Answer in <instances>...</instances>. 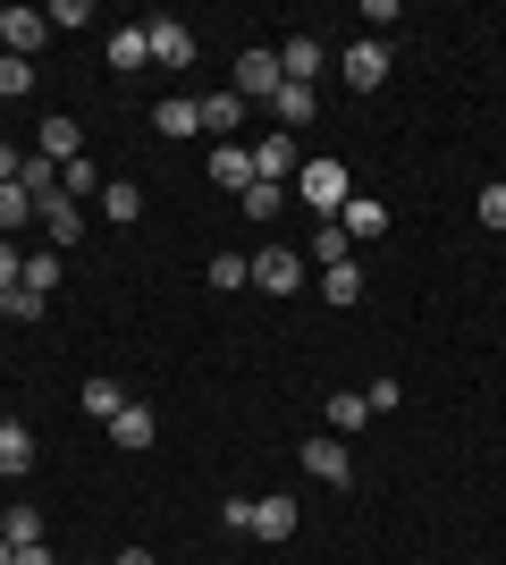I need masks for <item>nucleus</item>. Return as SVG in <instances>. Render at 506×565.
<instances>
[{
	"label": "nucleus",
	"instance_id": "obj_1",
	"mask_svg": "<svg viewBox=\"0 0 506 565\" xmlns=\"http://www.w3.org/2000/svg\"><path fill=\"white\" fill-rule=\"evenodd\" d=\"M295 194L313 203V220H337V212H346V194H355V186H346V161H304V169H295Z\"/></svg>",
	"mask_w": 506,
	"mask_h": 565
},
{
	"label": "nucleus",
	"instance_id": "obj_2",
	"mask_svg": "<svg viewBox=\"0 0 506 565\" xmlns=\"http://www.w3.org/2000/svg\"><path fill=\"white\" fill-rule=\"evenodd\" d=\"M254 287H262V296H295V287H304V254H295V245H262V254H254Z\"/></svg>",
	"mask_w": 506,
	"mask_h": 565
},
{
	"label": "nucleus",
	"instance_id": "obj_3",
	"mask_svg": "<svg viewBox=\"0 0 506 565\" xmlns=\"http://www.w3.org/2000/svg\"><path fill=\"white\" fill-rule=\"evenodd\" d=\"M304 472H313V481H330V490H346V481H355L346 439H337V430H313V439H304Z\"/></svg>",
	"mask_w": 506,
	"mask_h": 565
},
{
	"label": "nucleus",
	"instance_id": "obj_4",
	"mask_svg": "<svg viewBox=\"0 0 506 565\" xmlns=\"http://www.w3.org/2000/svg\"><path fill=\"white\" fill-rule=\"evenodd\" d=\"M0 43H9V60H34L51 43V18L43 9H0Z\"/></svg>",
	"mask_w": 506,
	"mask_h": 565
},
{
	"label": "nucleus",
	"instance_id": "obj_5",
	"mask_svg": "<svg viewBox=\"0 0 506 565\" xmlns=\"http://www.w3.org/2000/svg\"><path fill=\"white\" fill-rule=\"evenodd\" d=\"M279 85H288V68H279V51H262V43H254V51L237 60V102H245V94H254V102H270Z\"/></svg>",
	"mask_w": 506,
	"mask_h": 565
},
{
	"label": "nucleus",
	"instance_id": "obj_6",
	"mask_svg": "<svg viewBox=\"0 0 506 565\" xmlns=\"http://www.w3.org/2000/svg\"><path fill=\"white\" fill-rule=\"evenodd\" d=\"M295 169H304V152H295V136H288V127L254 143V178H262V186H288Z\"/></svg>",
	"mask_w": 506,
	"mask_h": 565
},
{
	"label": "nucleus",
	"instance_id": "obj_7",
	"mask_svg": "<svg viewBox=\"0 0 506 565\" xmlns=\"http://www.w3.org/2000/svg\"><path fill=\"white\" fill-rule=\"evenodd\" d=\"M144 43H152V68H186L194 60V34L177 18H144Z\"/></svg>",
	"mask_w": 506,
	"mask_h": 565
},
{
	"label": "nucleus",
	"instance_id": "obj_8",
	"mask_svg": "<svg viewBox=\"0 0 506 565\" xmlns=\"http://www.w3.org/2000/svg\"><path fill=\"white\" fill-rule=\"evenodd\" d=\"M346 85H355V94H380L388 85V43H355L346 51Z\"/></svg>",
	"mask_w": 506,
	"mask_h": 565
},
{
	"label": "nucleus",
	"instance_id": "obj_9",
	"mask_svg": "<svg viewBox=\"0 0 506 565\" xmlns=\"http://www.w3.org/2000/svg\"><path fill=\"white\" fill-rule=\"evenodd\" d=\"M152 127H161V136H177V143H186V136H203V102H194V94H161Z\"/></svg>",
	"mask_w": 506,
	"mask_h": 565
},
{
	"label": "nucleus",
	"instance_id": "obj_10",
	"mask_svg": "<svg viewBox=\"0 0 506 565\" xmlns=\"http://www.w3.org/2000/svg\"><path fill=\"white\" fill-rule=\"evenodd\" d=\"M34 220H43V228H51V254H60V245H76V236H85V212H76L68 194H51V203H34Z\"/></svg>",
	"mask_w": 506,
	"mask_h": 565
},
{
	"label": "nucleus",
	"instance_id": "obj_11",
	"mask_svg": "<svg viewBox=\"0 0 506 565\" xmlns=\"http://www.w3.org/2000/svg\"><path fill=\"white\" fill-rule=\"evenodd\" d=\"M270 110H279V127L295 136V127H313V118H321V94H313V85H279V94H270Z\"/></svg>",
	"mask_w": 506,
	"mask_h": 565
},
{
	"label": "nucleus",
	"instance_id": "obj_12",
	"mask_svg": "<svg viewBox=\"0 0 506 565\" xmlns=\"http://www.w3.org/2000/svg\"><path fill=\"white\" fill-rule=\"evenodd\" d=\"M25 472H34V430L0 423V481H25Z\"/></svg>",
	"mask_w": 506,
	"mask_h": 565
},
{
	"label": "nucleus",
	"instance_id": "obj_13",
	"mask_svg": "<svg viewBox=\"0 0 506 565\" xmlns=\"http://www.w3.org/2000/svg\"><path fill=\"white\" fill-rule=\"evenodd\" d=\"M212 178L228 194H245V186H254V152H245V143H212Z\"/></svg>",
	"mask_w": 506,
	"mask_h": 565
},
{
	"label": "nucleus",
	"instance_id": "obj_14",
	"mask_svg": "<svg viewBox=\"0 0 506 565\" xmlns=\"http://www.w3.org/2000/svg\"><path fill=\"white\" fill-rule=\"evenodd\" d=\"M110 439H119V448H152V439H161L152 405H136V397H127V405H119V423H110Z\"/></svg>",
	"mask_w": 506,
	"mask_h": 565
},
{
	"label": "nucleus",
	"instance_id": "obj_15",
	"mask_svg": "<svg viewBox=\"0 0 506 565\" xmlns=\"http://www.w3.org/2000/svg\"><path fill=\"white\" fill-rule=\"evenodd\" d=\"M337 228H346V236H388V203H372V194H346Z\"/></svg>",
	"mask_w": 506,
	"mask_h": 565
},
{
	"label": "nucleus",
	"instance_id": "obj_16",
	"mask_svg": "<svg viewBox=\"0 0 506 565\" xmlns=\"http://www.w3.org/2000/svg\"><path fill=\"white\" fill-rule=\"evenodd\" d=\"M254 532L262 541H295V498H254Z\"/></svg>",
	"mask_w": 506,
	"mask_h": 565
},
{
	"label": "nucleus",
	"instance_id": "obj_17",
	"mask_svg": "<svg viewBox=\"0 0 506 565\" xmlns=\"http://www.w3.org/2000/svg\"><path fill=\"white\" fill-rule=\"evenodd\" d=\"M76 152H85V127H76V118H43V161L68 169Z\"/></svg>",
	"mask_w": 506,
	"mask_h": 565
},
{
	"label": "nucleus",
	"instance_id": "obj_18",
	"mask_svg": "<svg viewBox=\"0 0 506 565\" xmlns=\"http://www.w3.org/2000/svg\"><path fill=\"white\" fill-rule=\"evenodd\" d=\"M279 68H288V85H313V76H321V43H313V34L279 43Z\"/></svg>",
	"mask_w": 506,
	"mask_h": 565
},
{
	"label": "nucleus",
	"instance_id": "obj_19",
	"mask_svg": "<svg viewBox=\"0 0 506 565\" xmlns=\"http://www.w3.org/2000/svg\"><path fill=\"white\" fill-rule=\"evenodd\" d=\"M237 118H245V102H237V94H203V136L237 143Z\"/></svg>",
	"mask_w": 506,
	"mask_h": 565
},
{
	"label": "nucleus",
	"instance_id": "obj_20",
	"mask_svg": "<svg viewBox=\"0 0 506 565\" xmlns=\"http://www.w3.org/2000/svg\"><path fill=\"white\" fill-rule=\"evenodd\" d=\"M101 212H110V228H136V220H144V194L127 186V178H110V186H101Z\"/></svg>",
	"mask_w": 506,
	"mask_h": 565
},
{
	"label": "nucleus",
	"instance_id": "obj_21",
	"mask_svg": "<svg viewBox=\"0 0 506 565\" xmlns=\"http://www.w3.org/2000/svg\"><path fill=\"white\" fill-rule=\"evenodd\" d=\"M110 68H152V43H144V25H119V34H110Z\"/></svg>",
	"mask_w": 506,
	"mask_h": 565
},
{
	"label": "nucleus",
	"instance_id": "obj_22",
	"mask_svg": "<svg viewBox=\"0 0 506 565\" xmlns=\"http://www.w3.org/2000/svg\"><path fill=\"white\" fill-rule=\"evenodd\" d=\"M321 305H363V270H355V262L321 270Z\"/></svg>",
	"mask_w": 506,
	"mask_h": 565
},
{
	"label": "nucleus",
	"instance_id": "obj_23",
	"mask_svg": "<svg viewBox=\"0 0 506 565\" xmlns=\"http://www.w3.org/2000/svg\"><path fill=\"white\" fill-rule=\"evenodd\" d=\"M237 203H245V220H279V212H288V186H262V178H254Z\"/></svg>",
	"mask_w": 506,
	"mask_h": 565
},
{
	"label": "nucleus",
	"instance_id": "obj_24",
	"mask_svg": "<svg viewBox=\"0 0 506 565\" xmlns=\"http://www.w3.org/2000/svg\"><path fill=\"white\" fill-rule=\"evenodd\" d=\"M25 296H43V305H51V296H60V254H34V262H25Z\"/></svg>",
	"mask_w": 506,
	"mask_h": 565
},
{
	"label": "nucleus",
	"instance_id": "obj_25",
	"mask_svg": "<svg viewBox=\"0 0 506 565\" xmlns=\"http://www.w3.org/2000/svg\"><path fill=\"white\" fill-rule=\"evenodd\" d=\"M363 423H372L363 388H337V397H330V430H363Z\"/></svg>",
	"mask_w": 506,
	"mask_h": 565
},
{
	"label": "nucleus",
	"instance_id": "obj_26",
	"mask_svg": "<svg viewBox=\"0 0 506 565\" xmlns=\"http://www.w3.org/2000/svg\"><path fill=\"white\" fill-rule=\"evenodd\" d=\"M346 245H355V236L337 228V220H321V228H313V262H321V270H337V262H346Z\"/></svg>",
	"mask_w": 506,
	"mask_h": 565
},
{
	"label": "nucleus",
	"instance_id": "obj_27",
	"mask_svg": "<svg viewBox=\"0 0 506 565\" xmlns=\"http://www.w3.org/2000/svg\"><path fill=\"white\" fill-rule=\"evenodd\" d=\"M119 380H85V414H94V423H119Z\"/></svg>",
	"mask_w": 506,
	"mask_h": 565
},
{
	"label": "nucleus",
	"instance_id": "obj_28",
	"mask_svg": "<svg viewBox=\"0 0 506 565\" xmlns=\"http://www.w3.org/2000/svg\"><path fill=\"white\" fill-rule=\"evenodd\" d=\"M0 541H9V548L43 541V515H34V507H9V515H0Z\"/></svg>",
	"mask_w": 506,
	"mask_h": 565
},
{
	"label": "nucleus",
	"instance_id": "obj_29",
	"mask_svg": "<svg viewBox=\"0 0 506 565\" xmlns=\"http://www.w3.org/2000/svg\"><path fill=\"white\" fill-rule=\"evenodd\" d=\"M18 186L34 194V203H51V194H60V161H25V169H18Z\"/></svg>",
	"mask_w": 506,
	"mask_h": 565
},
{
	"label": "nucleus",
	"instance_id": "obj_30",
	"mask_svg": "<svg viewBox=\"0 0 506 565\" xmlns=\"http://www.w3.org/2000/svg\"><path fill=\"white\" fill-rule=\"evenodd\" d=\"M101 186H110V178H101L94 161H68V169H60V194H68V203H76V194H101Z\"/></svg>",
	"mask_w": 506,
	"mask_h": 565
},
{
	"label": "nucleus",
	"instance_id": "obj_31",
	"mask_svg": "<svg viewBox=\"0 0 506 565\" xmlns=\"http://www.w3.org/2000/svg\"><path fill=\"white\" fill-rule=\"evenodd\" d=\"M43 296H25V287H0V321H43Z\"/></svg>",
	"mask_w": 506,
	"mask_h": 565
},
{
	"label": "nucleus",
	"instance_id": "obj_32",
	"mask_svg": "<svg viewBox=\"0 0 506 565\" xmlns=\"http://www.w3.org/2000/svg\"><path fill=\"white\" fill-rule=\"evenodd\" d=\"M212 287H254V262L245 254H212Z\"/></svg>",
	"mask_w": 506,
	"mask_h": 565
},
{
	"label": "nucleus",
	"instance_id": "obj_33",
	"mask_svg": "<svg viewBox=\"0 0 506 565\" xmlns=\"http://www.w3.org/2000/svg\"><path fill=\"white\" fill-rule=\"evenodd\" d=\"M25 220H34V194H25V186H0V228H25Z\"/></svg>",
	"mask_w": 506,
	"mask_h": 565
},
{
	"label": "nucleus",
	"instance_id": "obj_34",
	"mask_svg": "<svg viewBox=\"0 0 506 565\" xmlns=\"http://www.w3.org/2000/svg\"><path fill=\"white\" fill-rule=\"evenodd\" d=\"M34 85V60H0V102H18Z\"/></svg>",
	"mask_w": 506,
	"mask_h": 565
},
{
	"label": "nucleus",
	"instance_id": "obj_35",
	"mask_svg": "<svg viewBox=\"0 0 506 565\" xmlns=\"http://www.w3.org/2000/svg\"><path fill=\"white\" fill-rule=\"evenodd\" d=\"M363 405H372V414H397V405H406V388H397V380H372V388H363Z\"/></svg>",
	"mask_w": 506,
	"mask_h": 565
},
{
	"label": "nucleus",
	"instance_id": "obj_36",
	"mask_svg": "<svg viewBox=\"0 0 506 565\" xmlns=\"http://www.w3.org/2000/svg\"><path fill=\"white\" fill-rule=\"evenodd\" d=\"M60 25H94V0H60V9H51V34H60Z\"/></svg>",
	"mask_w": 506,
	"mask_h": 565
},
{
	"label": "nucleus",
	"instance_id": "obj_37",
	"mask_svg": "<svg viewBox=\"0 0 506 565\" xmlns=\"http://www.w3.org/2000/svg\"><path fill=\"white\" fill-rule=\"evenodd\" d=\"M18 279H25V262H18V245L0 236V287H18Z\"/></svg>",
	"mask_w": 506,
	"mask_h": 565
},
{
	"label": "nucleus",
	"instance_id": "obj_38",
	"mask_svg": "<svg viewBox=\"0 0 506 565\" xmlns=\"http://www.w3.org/2000/svg\"><path fill=\"white\" fill-rule=\"evenodd\" d=\"M482 220H489V228H506V186H482Z\"/></svg>",
	"mask_w": 506,
	"mask_h": 565
},
{
	"label": "nucleus",
	"instance_id": "obj_39",
	"mask_svg": "<svg viewBox=\"0 0 506 565\" xmlns=\"http://www.w3.org/2000/svg\"><path fill=\"white\" fill-rule=\"evenodd\" d=\"M18 169H25V152H18V143H0V186H18Z\"/></svg>",
	"mask_w": 506,
	"mask_h": 565
},
{
	"label": "nucleus",
	"instance_id": "obj_40",
	"mask_svg": "<svg viewBox=\"0 0 506 565\" xmlns=\"http://www.w3.org/2000/svg\"><path fill=\"white\" fill-rule=\"evenodd\" d=\"M18 565H51V548H43V541H25V548H18Z\"/></svg>",
	"mask_w": 506,
	"mask_h": 565
},
{
	"label": "nucleus",
	"instance_id": "obj_41",
	"mask_svg": "<svg viewBox=\"0 0 506 565\" xmlns=\"http://www.w3.org/2000/svg\"><path fill=\"white\" fill-rule=\"evenodd\" d=\"M119 565H161V557H152V548H119Z\"/></svg>",
	"mask_w": 506,
	"mask_h": 565
},
{
	"label": "nucleus",
	"instance_id": "obj_42",
	"mask_svg": "<svg viewBox=\"0 0 506 565\" xmlns=\"http://www.w3.org/2000/svg\"><path fill=\"white\" fill-rule=\"evenodd\" d=\"M0 565H18V548H9V541H0Z\"/></svg>",
	"mask_w": 506,
	"mask_h": 565
},
{
	"label": "nucleus",
	"instance_id": "obj_43",
	"mask_svg": "<svg viewBox=\"0 0 506 565\" xmlns=\"http://www.w3.org/2000/svg\"><path fill=\"white\" fill-rule=\"evenodd\" d=\"M0 60H9V43H0Z\"/></svg>",
	"mask_w": 506,
	"mask_h": 565
},
{
	"label": "nucleus",
	"instance_id": "obj_44",
	"mask_svg": "<svg viewBox=\"0 0 506 565\" xmlns=\"http://www.w3.org/2000/svg\"><path fill=\"white\" fill-rule=\"evenodd\" d=\"M0 423H9V414H0Z\"/></svg>",
	"mask_w": 506,
	"mask_h": 565
}]
</instances>
